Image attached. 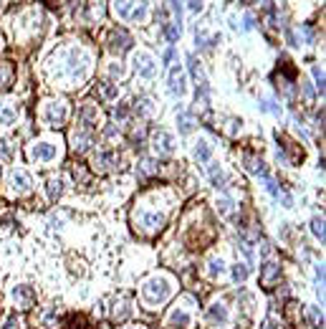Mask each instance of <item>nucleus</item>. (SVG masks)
<instances>
[{"mask_svg": "<svg viewBox=\"0 0 326 329\" xmlns=\"http://www.w3.org/2000/svg\"><path fill=\"white\" fill-rule=\"evenodd\" d=\"M152 147H154L157 155H172L175 152V137H172L170 132L160 129V132L154 134V140H152Z\"/></svg>", "mask_w": 326, "mask_h": 329, "instance_id": "8", "label": "nucleus"}, {"mask_svg": "<svg viewBox=\"0 0 326 329\" xmlns=\"http://www.w3.org/2000/svg\"><path fill=\"white\" fill-rule=\"evenodd\" d=\"M114 117H117V119H124V117H127V107H117V109H114Z\"/></svg>", "mask_w": 326, "mask_h": 329, "instance_id": "41", "label": "nucleus"}, {"mask_svg": "<svg viewBox=\"0 0 326 329\" xmlns=\"http://www.w3.org/2000/svg\"><path fill=\"white\" fill-rule=\"evenodd\" d=\"M187 92L185 86V71L179 69V66H175V69H170V94L172 96H182Z\"/></svg>", "mask_w": 326, "mask_h": 329, "instance_id": "11", "label": "nucleus"}, {"mask_svg": "<svg viewBox=\"0 0 326 329\" xmlns=\"http://www.w3.org/2000/svg\"><path fill=\"white\" fill-rule=\"evenodd\" d=\"M43 119H46L51 127H63L66 119H69V107H66V101H48L46 109H43Z\"/></svg>", "mask_w": 326, "mask_h": 329, "instance_id": "5", "label": "nucleus"}, {"mask_svg": "<svg viewBox=\"0 0 326 329\" xmlns=\"http://www.w3.org/2000/svg\"><path fill=\"white\" fill-rule=\"evenodd\" d=\"M311 231H313V235H316L319 241H324V218H313L311 220Z\"/></svg>", "mask_w": 326, "mask_h": 329, "instance_id": "32", "label": "nucleus"}, {"mask_svg": "<svg viewBox=\"0 0 326 329\" xmlns=\"http://www.w3.org/2000/svg\"><path fill=\"white\" fill-rule=\"evenodd\" d=\"M243 162H245V170H248V172L266 177V165H263V160H258V157H253V155H243Z\"/></svg>", "mask_w": 326, "mask_h": 329, "instance_id": "19", "label": "nucleus"}, {"mask_svg": "<svg viewBox=\"0 0 326 329\" xmlns=\"http://www.w3.org/2000/svg\"><path fill=\"white\" fill-rule=\"evenodd\" d=\"M111 8H114V16L121 20H144L149 3L147 0H114Z\"/></svg>", "mask_w": 326, "mask_h": 329, "instance_id": "2", "label": "nucleus"}, {"mask_svg": "<svg viewBox=\"0 0 326 329\" xmlns=\"http://www.w3.org/2000/svg\"><path fill=\"white\" fill-rule=\"evenodd\" d=\"M210 180L215 188H222V183H225V175H222L220 165H210Z\"/></svg>", "mask_w": 326, "mask_h": 329, "instance_id": "24", "label": "nucleus"}, {"mask_svg": "<svg viewBox=\"0 0 326 329\" xmlns=\"http://www.w3.org/2000/svg\"><path fill=\"white\" fill-rule=\"evenodd\" d=\"M134 223L137 228L144 231V233H154L164 225V215L162 213H149V210H137L134 213Z\"/></svg>", "mask_w": 326, "mask_h": 329, "instance_id": "4", "label": "nucleus"}, {"mask_svg": "<svg viewBox=\"0 0 326 329\" xmlns=\"http://www.w3.org/2000/svg\"><path fill=\"white\" fill-rule=\"evenodd\" d=\"M0 48H3V41H0Z\"/></svg>", "mask_w": 326, "mask_h": 329, "instance_id": "44", "label": "nucleus"}, {"mask_svg": "<svg viewBox=\"0 0 326 329\" xmlns=\"http://www.w3.org/2000/svg\"><path fill=\"white\" fill-rule=\"evenodd\" d=\"M13 74H15L13 63H8V61H5V63H0V92L13 84Z\"/></svg>", "mask_w": 326, "mask_h": 329, "instance_id": "20", "label": "nucleus"}, {"mask_svg": "<svg viewBox=\"0 0 326 329\" xmlns=\"http://www.w3.org/2000/svg\"><path fill=\"white\" fill-rule=\"evenodd\" d=\"M245 3H251V0H245Z\"/></svg>", "mask_w": 326, "mask_h": 329, "instance_id": "45", "label": "nucleus"}, {"mask_svg": "<svg viewBox=\"0 0 326 329\" xmlns=\"http://www.w3.org/2000/svg\"><path fill=\"white\" fill-rule=\"evenodd\" d=\"M263 329H276V319H266Z\"/></svg>", "mask_w": 326, "mask_h": 329, "instance_id": "43", "label": "nucleus"}, {"mask_svg": "<svg viewBox=\"0 0 326 329\" xmlns=\"http://www.w3.org/2000/svg\"><path fill=\"white\" fill-rule=\"evenodd\" d=\"M170 294H172V283H170V279H164V276H154V279H149L142 286V299H144L147 306L164 304L167 299H170Z\"/></svg>", "mask_w": 326, "mask_h": 329, "instance_id": "1", "label": "nucleus"}, {"mask_svg": "<svg viewBox=\"0 0 326 329\" xmlns=\"http://www.w3.org/2000/svg\"><path fill=\"white\" fill-rule=\"evenodd\" d=\"M311 74H313V78H316V89H319V92L324 94V71L319 69V66H313V69H311Z\"/></svg>", "mask_w": 326, "mask_h": 329, "instance_id": "34", "label": "nucleus"}, {"mask_svg": "<svg viewBox=\"0 0 326 329\" xmlns=\"http://www.w3.org/2000/svg\"><path fill=\"white\" fill-rule=\"evenodd\" d=\"M172 56H175V48H167L164 56H162V63H170L172 61Z\"/></svg>", "mask_w": 326, "mask_h": 329, "instance_id": "40", "label": "nucleus"}, {"mask_svg": "<svg viewBox=\"0 0 326 329\" xmlns=\"http://www.w3.org/2000/svg\"><path fill=\"white\" fill-rule=\"evenodd\" d=\"M109 71H111V76H124V66H117V63H114Z\"/></svg>", "mask_w": 326, "mask_h": 329, "instance_id": "39", "label": "nucleus"}, {"mask_svg": "<svg viewBox=\"0 0 326 329\" xmlns=\"http://www.w3.org/2000/svg\"><path fill=\"white\" fill-rule=\"evenodd\" d=\"M164 36L170 38V41H177L179 36H182V26H179L177 20H175V23H170V26H164Z\"/></svg>", "mask_w": 326, "mask_h": 329, "instance_id": "27", "label": "nucleus"}, {"mask_svg": "<svg viewBox=\"0 0 326 329\" xmlns=\"http://www.w3.org/2000/svg\"><path fill=\"white\" fill-rule=\"evenodd\" d=\"M33 289H28V286H15L13 289V299H15V304L18 306H23V309H28V306L33 304Z\"/></svg>", "mask_w": 326, "mask_h": 329, "instance_id": "17", "label": "nucleus"}, {"mask_svg": "<svg viewBox=\"0 0 326 329\" xmlns=\"http://www.w3.org/2000/svg\"><path fill=\"white\" fill-rule=\"evenodd\" d=\"M61 190H63V183H61V180H48V198L51 200H56V198H59L61 195Z\"/></svg>", "mask_w": 326, "mask_h": 329, "instance_id": "29", "label": "nucleus"}, {"mask_svg": "<svg viewBox=\"0 0 326 329\" xmlns=\"http://www.w3.org/2000/svg\"><path fill=\"white\" fill-rule=\"evenodd\" d=\"M187 324H190V312L185 306H177L170 314V319H167V327H172V329H185Z\"/></svg>", "mask_w": 326, "mask_h": 329, "instance_id": "16", "label": "nucleus"}, {"mask_svg": "<svg viewBox=\"0 0 326 329\" xmlns=\"http://www.w3.org/2000/svg\"><path fill=\"white\" fill-rule=\"evenodd\" d=\"M261 109H263V111H271V114H276V117H281V107L276 104L271 96H263V99H261Z\"/></svg>", "mask_w": 326, "mask_h": 329, "instance_id": "25", "label": "nucleus"}, {"mask_svg": "<svg viewBox=\"0 0 326 329\" xmlns=\"http://www.w3.org/2000/svg\"><path fill=\"white\" fill-rule=\"evenodd\" d=\"M225 274V264H222V258H210V264H207V276L210 279H218Z\"/></svg>", "mask_w": 326, "mask_h": 329, "instance_id": "22", "label": "nucleus"}, {"mask_svg": "<svg viewBox=\"0 0 326 329\" xmlns=\"http://www.w3.org/2000/svg\"><path fill=\"white\" fill-rule=\"evenodd\" d=\"M187 63H190V71H193L197 86H207V78H205V74H202V66H200V61H197V56H195V53H190V56H187Z\"/></svg>", "mask_w": 326, "mask_h": 329, "instance_id": "18", "label": "nucleus"}, {"mask_svg": "<svg viewBox=\"0 0 326 329\" xmlns=\"http://www.w3.org/2000/svg\"><path fill=\"white\" fill-rule=\"evenodd\" d=\"M210 142H205V140H200L197 144H195V157H197V162H207L210 160Z\"/></svg>", "mask_w": 326, "mask_h": 329, "instance_id": "23", "label": "nucleus"}, {"mask_svg": "<svg viewBox=\"0 0 326 329\" xmlns=\"http://www.w3.org/2000/svg\"><path fill=\"white\" fill-rule=\"evenodd\" d=\"M309 319L313 324H321V309L319 306H309Z\"/></svg>", "mask_w": 326, "mask_h": 329, "instance_id": "36", "label": "nucleus"}, {"mask_svg": "<svg viewBox=\"0 0 326 329\" xmlns=\"http://www.w3.org/2000/svg\"><path fill=\"white\" fill-rule=\"evenodd\" d=\"M89 144H91V127H78L76 132H74V150L76 152H84V150H89Z\"/></svg>", "mask_w": 326, "mask_h": 329, "instance_id": "14", "label": "nucleus"}, {"mask_svg": "<svg viewBox=\"0 0 326 329\" xmlns=\"http://www.w3.org/2000/svg\"><path fill=\"white\" fill-rule=\"evenodd\" d=\"M56 144H51V142H36L30 147V157L33 160H53L56 157Z\"/></svg>", "mask_w": 326, "mask_h": 329, "instance_id": "12", "label": "nucleus"}, {"mask_svg": "<svg viewBox=\"0 0 326 329\" xmlns=\"http://www.w3.org/2000/svg\"><path fill=\"white\" fill-rule=\"evenodd\" d=\"M109 48L114 51V53H124L132 48V36L127 31H114L111 33V38H109Z\"/></svg>", "mask_w": 326, "mask_h": 329, "instance_id": "9", "label": "nucleus"}, {"mask_svg": "<svg viewBox=\"0 0 326 329\" xmlns=\"http://www.w3.org/2000/svg\"><path fill=\"white\" fill-rule=\"evenodd\" d=\"M15 119H18V107L13 101H0V124L10 127V124H15Z\"/></svg>", "mask_w": 326, "mask_h": 329, "instance_id": "15", "label": "nucleus"}, {"mask_svg": "<svg viewBox=\"0 0 326 329\" xmlns=\"http://www.w3.org/2000/svg\"><path fill=\"white\" fill-rule=\"evenodd\" d=\"M89 53L81 51V48H71L69 56H66V66H63V74L69 76V81H81L86 78V71H89Z\"/></svg>", "mask_w": 326, "mask_h": 329, "instance_id": "3", "label": "nucleus"}, {"mask_svg": "<svg viewBox=\"0 0 326 329\" xmlns=\"http://www.w3.org/2000/svg\"><path fill=\"white\" fill-rule=\"evenodd\" d=\"M245 279H248V266H245V264H238V266L233 268V281H235V283H243Z\"/></svg>", "mask_w": 326, "mask_h": 329, "instance_id": "28", "label": "nucleus"}, {"mask_svg": "<svg viewBox=\"0 0 326 329\" xmlns=\"http://www.w3.org/2000/svg\"><path fill=\"white\" fill-rule=\"evenodd\" d=\"M218 210H220V215H230L233 213V200L230 198H220L218 200Z\"/></svg>", "mask_w": 326, "mask_h": 329, "instance_id": "33", "label": "nucleus"}, {"mask_svg": "<svg viewBox=\"0 0 326 329\" xmlns=\"http://www.w3.org/2000/svg\"><path fill=\"white\" fill-rule=\"evenodd\" d=\"M30 185H33V180L26 170H13V172H10V192H13V195H26L30 190Z\"/></svg>", "mask_w": 326, "mask_h": 329, "instance_id": "7", "label": "nucleus"}, {"mask_svg": "<svg viewBox=\"0 0 326 329\" xmlns=\"http://www.w3.org/2000/svg\"><path fill=\"white\" fill-rule=\"evenodd\" d=\"M0 172H3V167H0Z\"/></svg>", "mask_w": 326, "mask_h": 329, "instance_id": "46", "label": "nucleus"}, {"mask_svg": "<svg viewBox=\"0 0 326 329\" xmlns=\"http://www.w3.org/2000/svg\"><path fill=\"white\" fill-rule=\"evenodd\" d=\"M46 327H48V329L56 327V312H48V314H46Z\"/></svg>", "mask_w": 326, "mask_h": 329, "instance_id": "38", "label": "nucleus"}, {"mask_svg": "<svg viewBox=\"0 0 326 329\" xmlns=\"http://www.w3.org/2000/svg\"><path fill=\"white\" fill-rule=\"evenodd\" d=\"M177 127H179L182 134H190L195 129V117L187 114V111H179V114H177Z\"/></svg>", "mask_w": 326, "mask_h": 329, "instance_id": "21", "label": "nucleus"}, {"mask_svg": "<svg viewBox=\"0 0 326 329\" xmlns=\"http://www.w3.org/2000/svg\"><path fill=\"white\" fill-rule=\"evenodd\" d=\"M134 69H137L139 76L152 78L157 74V63L152 59V53L149 51H137V53H134Z\"/></svg>", "mask_w": 326, "mask_h": 329, "instance_id": "6", "label": "nucleus"}, {"mask_svg": "<svg viewBox=\"0 0 326 329\" xmlns=\"http://www.w3.org/2000/svg\"><path fill=\"white\" fill-rule=\"evenodd\" d=\"M278 279H281V266L276 264V261H266V264L261 266V283L271 289Z\"/></svg>", "mask_w": 326, "mask_h": 329, "instance_id": "10", "label": "nucleus"}, {"mask_svg": "<svg viewBox=\"0 0 326 329\" xmlns=\"http://www.w3.org/2000/svg\"><path fill=\"white\" fill-rule=\"evenodd\" d=\"M243 26H245V31H251L255 23H253V16H245V20H243Z\"/></svg>", "mask_w": 326, "mask_h": 329, "instance_id": "42", "label": "nucleus"}, {"mask_svg": "<svg viewBox=\"0 0 326 329\" xmlns=\"http://www.w3.org/2000/svg\"><path fill=\"white\" fill-rule=\"evenodd\" d=\"M111 162H117V155H111V152H101L96 157V167H101V170L111 167Z\"/></svg>", "mask_w": 326, "mask_h": 329, "instance_id": "26", "label": "nucleus"}, {"mask_svg": "<svg viewBox=\"0 0 326 329\" xmlns=\"http://www.w3.org/2000/svg\"><path fill=\"white\" fill-rule=\"evenodd\" d=\"M139 170H142V175H152L157 167H154L152 160H142V167H137V172H139Z\"/></svg>", "mask_w": 326, "mask_h": 329, "instance_id": "35", "label": "nucleus"}, {"mask_svg": "<svg viewBox=\"0 0 326 329\" xmlns=\"http://www.w3.org/2000/svg\"><path fill=\"white\" fill-rule=\"evenodd\" d=\"M207 322L215 324V327L228 324V306L225 304H212L210 309H207Z\"/></svg>", "mask_w": 326, "mask_h": 329, "instance_id": "13", "label": "nucleus"}, {"mask_svg": "<svg viewBox=\"0 0 326 329\" xmlns=\"http://www.w3.org/2000/svg\"><path fill=\"white\" fill-rule=\"evenodd\" d=\"M185 3H187V8H190V10H195V13L202 8V0H185Z\"/></svg>", "mask_w": 326, "mask_h": 329, "instance_id": "37", "label": "nucleus"}, {"mask_svg": "<svg viewBox=\"0 0 326 329\" xmlns=\"http://www.w3.org/2000/svg\"><path fill=\"white\" fill-rule=\"evenodd\" d=\"M101 96H104V99H117V96H119V86L104 84V86H101Z\"/></svg>", "mask_w": 326, "mask_h": 329, "instance_id": "31", "label": "nucleus"}, {"mask_svg": "<svg viewBox=\"0 0 326 329\" xmlns=\"http://www.w3.org/2000/svg\"><path fill=\"white\" fill-rule=\"evenodd\" d=\"M134 109H137L139 114H144V117H149L152 111H154V107H152V101H149V99H139V101H137V107H134Z\"/></svg>", "mask_w": 326, "mask_h": 329, "instance_id": "30", "label": "nucleus"}]
</instances>
